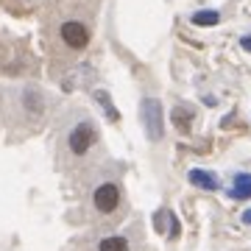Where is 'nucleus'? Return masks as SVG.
I'll use <instances>...</instances> for the list:
<instances>
[{
  "label": "nucleus",
  "instance_id": "nucleus-5",
  "mask_svg": "<svg viewBox=\"0 0 251 251\" xmlns=\"http://www.w3.org/2000/svg\"><path fill=\"white\" fill-rule=\"evenodd\" d=\"M187 179H190V184H196V187H201V190H209V193H215V190L221 187V181H218L215 173L201 171V168H193V171L187 173Z\"/></svg>",
  "mask_w": 251,
  "mask_h": 251
},
{
  "label": "nucleus",
  "instance_id": "nucleus-9",
  "mask_svg": "<svg viewBox=\"0 0 251 251\" xmlns=\"http://www.w3.org/2000/svg\"><path fill=\"white\" fill-rule=\"evenodd\" d=\"M173 120H176V126H179L181 131H187L190 126H193V109H190V106H176Z\"/></svg>",
  "mask_w": 251,
  "mask_h": 251
},
{
  "label": "nucleus",
  "instance_id": "nucleus-11",
  "mask_svg": "<svg viewBox=\"0 0 251 251\" xmlns=\"http://www.w3.org/2000/svg\"><path fill=\"white\" fill-rule=\"evenodd\" d=\"M165 221H171V215L168 212H159L156 215V232H165Z\"/></svg>",
  "mask_w": 251,
  "mask_h": 251
},
{
  "label": "nucleus",
  "instance_id": "nucleus-2",
  "mask_svg": "<svg viewBox=\"0 0 251 251\" xmlns=\"http://www.w3.org/2000/svg\"><path fill=\"white\" fill-rule=\"evenodd\" d=\"M67 143H70V151L75 153V156H84V153L90 151V145L95 143V126H92L90 120H81L78 126H73Z\"/></svg>",
  "mask_w": 251,
  "mask_h": 251
},
{
  "label": "nucleus",
  "instance_id": "nucleus-3",
  "mask_svg": "<svg viewBox=\"0 0 251 251\" xmlns=\"http://www.w3.org/2000/svg\"><path fill=\"white\" fill-rule=\"evenodd\" d=\"M92 201H95V209H98V212L109 215V212H115L117 204H120V190H117V184L106 181V184H100V187L95 190Z\"/></svg>",
  "mask_w": 251,
  "mask_h": 251
},
{
  "label": "nucleus",
  "instance_id": "nucleus-10",
  "mask_svg": "<svg viewBox=\"0 0 251 251\" xmlns=\"http://www.w3.org/2000/svg\"><path fill=\"white\" fill-rule=\"evenodd\" d=\"M95 98L100 100V103H103V106H106V115H109V120H117V112H115V106H112V100H109V95L106 92H95Z\"/></svg>",
  "mask_w": 251,
  "mask_h": 251
},
{
  "label": "nucleus",
  "instance_id": "nucleus-1",
  "mask_svg": "<svg viewBox=\"0 0 251 251\" xmlns=\"http://www.w3.org/2000/svg\"><path fill=\"white\" fill-rule=\"evenodd\" d=\"M140 117H143V126L148 131V140H162L165 134V115H162V100L156 98H145L140 103Z\"/></svg>",
  "mask_w": 251,
  "mask_h": 251
},
{
  "label": "nucleus",
  "instance_id": "nucleus-8",
  "mask_svg": "<svg viewBox=\"0 0 251 251\" xmlns=\"http://www.w3.org/2000/svg\"><path fill=\"white\" fill-rule=\"evenodd\" d=\"M190 20H193V25H218L221 14L215 9H206V11H196Z\"/></svg>",
  "mask_w": 251,
  "mask_h": 251
},
{
  "label": "nucleus",
  "instance_id": "nucleus-4",
  "mask_svg": "<svg viewBox=\"0 0 251 251\" xmlns=\"http://www.w3.org/2000/svg\"><path fill=\"white\" fill-rule=\"evenodd\" d=\"M62 39L73 50H81V48H87V42H90V31L81 25V23H75V20H67L62 25Z\"/></svg>",
  "mask_w": 251,
  "mask_h": 251
},
{
  "label": "nucleus",
  "instance_id": "nucleus-6",
  "mask_svg": "<svg viewBox=\"0 0 251 251\" xmlns=\"http://www.w3.org/2000/svg\"><path fill=\"white\" fill-rule=\"evenodd\" d=\"M229 198H234V201L251 198V173H237V176H234V184H232V190H229Z\"/></svg>",
  "mask_w": 251,
  "mask_h": 251
},
{
  "label": "nucleus",
  "instance_id": "nucleus-13",
  "mask_svg": "<svg viewBox=\"0 0 251 251\" xmlns=\"http://www.w3.org/2000/svg\"><path fill=\"white\" fill-rule=\"evenodd\" d=\"M243 221H246V224L251 226V209H246V212H243Z\"/></svg>",
  "mask_w": 251,
  "mask_h": 251
},
{
  "label": "nucleus",
  "instance_id": "nucleus-7",
  "mask_svg": "<svg viewBox=\"0 0 251 251\" xmlns=\"http://www.w3.org/2000/svg\"><path fill=\"white\" fill-rule=\"evenodd\" d=\"M98 251H128V240L120 237V234H112V237H103L98 246Z\"/></svg>",
  "mask_w": 251,
  "mask_h": 251
},
{
  "label": "nucleus",
  "instance_id": "nucleus-12",
  "mask_svg": "<svg viewBox=\"0 0 251 251\" xmlns=\"http://www.w3.org/2000/svg\"><path fill=\"white\" fill-rule=\"evenodd\" d=\"M240 42H243V50H246V53H251V34H246Z\"/></svg>",
  "mask_w": 251,
  "mask_h": 251
}]
</instances>
